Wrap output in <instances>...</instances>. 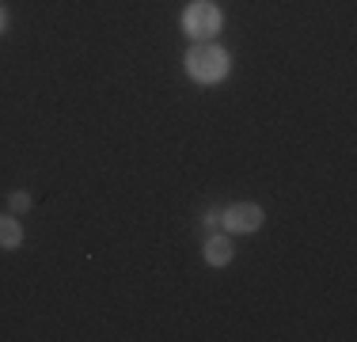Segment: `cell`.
I'll use <instances>...</instances> for the list:
<instances>
[{
  "instance_id": "cell-2",
  "label": "cell",
  "mask_w": 357,
  "mask_h": 342,
  "mask_svg": "<svg viewBox=\"0 0 357 342\" xmlns=\"http://www.w3.org/2000/svg\"><path fill=\"white\" fill-rule=\"evenodd\" d=\"M220 23H225V15H220L217 4H209V0H194L190 8L183 12V27L186 34H194L198 42H213Z\"/></svg>"
},
{
  "instance_id": "cell-5",
  "label": "cell",
  "mask_w": 357,
  "mask_h": 342,
  "mask_svg": "<svg viewBox=\"0 0 357 342\" xmlns=\"http://www.w3.org/2000/svg\"><path fill=\"white\" fill-rule=\"evenodd\" d=\"M20 244H23V228H20V221L0 217V247H4V251H12V247H20Z\"/></svg>"
},
{
  "instance_id": "cell-3",
  "label": "cell",
  "mask_w": 357,
  "mask_h": 342,
  "mask_svg": "<svg viewBox=\"0 0 357 342\" xmlns=\"http://www.w3.org/2000/svg\"><path fill=\"white\" fill-rule=\"evenodd\" d=\"M220 225H225L228 232H255V228L262 225V209L255 202H236L220 213Z\"/></svg>"
},
{
  "instance_id": "cell-4",
  "label": "cell",
  "mask_w": 357,
  "mask_h": 342,
  "mask_svg": "<svg viewBox=\"0 0 357 342\" xmlns=\"http://www.w3.org/2000/svg\"><path fill=\"white\" fill-rule=\"evenodd\" d=\"M206 262L209 267H228V262H232V239L228 236H209L206 239Z\"/></svg>"
},
{
  "instance_id": "cell-6",
  "label": "cell",
  "mask_w": 357,
  "mask_h": 342,
  "mask_svg": "<svg viewBox=\"0 0 357 342\" xmlns=\"http://www.w3.org/2000/svg\"><path fill=\"white\" fill-rule=\"evenodd\" d=\"M8 205H12V213H27L31 209V194L27 191H15L12 198H8Z\"/></svg>"
},
{
  "instance_id": "cell-8",
  "label": "cell",
  "mask_w": 357,
  "mask_h": 342,
  "mask_svg": "<svg viewBox=\"0 0 357 342\" xmlns=\"http://www.w3.org/2000/svg\"><path fill=\"white\" fill-rule=\"evenodd\" d=\"M4 31H8V12L0 8V34H4Z\"/></svg>"
},
{
  "instance_id": "cell-1",
  "label": "cell",
  "mask_w": 357,
  "mask_h": 342,
  "mask_svg": "<svg viewBox=\"0 0 357 342\" xmlns=\"http://www.w3.org/2000/svg\"><path fill=\"white\" fill-rule=\"evenodd\" d=\"M186 73L198 84H217V80H225V73H228V54L217 42H198V46L186 54Z\"/></svg>"
},
{
  "instance_id": "cell-7",
  "label": "cell",
  "mask_w": 357,
  "mask_h": 342,
  "mask_svg": "<svg viewBox=\"0 0 357 342\" xmlns=\"http://www.w3.org/2000/svg\"><path fill=\"white\" fill-rule=\"evenodd\" d=\"M220 213H225V209H209V213H206V228H213V225H220Z\"/></svg>"
}]
</instances>
